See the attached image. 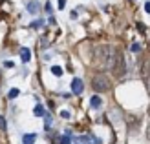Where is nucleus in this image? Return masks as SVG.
Here are the masks:
<instances>
[{
    "label": "nucleus",
    "instance_id": "9d476101",
    "mask_svg": "<svg viewBox=\"0 0 150 144\" xmlns=\"http://www.w3.org/2000/svg\"><path fill=\"white\" fill-rule=\"evenodd\" d=\"M51 73H53L55 77H61V75H62V67L61 66H53V67H51Z\"/></svg>",
    "mask_w": 150,
    "mask_h": 144
},
{
    "label": "nucleus",
    "instance_id": "ddd939ff",
    "mask_svg": "<svg viewBox=\"0 0 150 144\" xmlns=\"http://www.w3.org/2000/svg\"><path fill=\"white\" fill-rule=\"evenodd\" d=\"M29 26H31L33 29H39V27L42 26V22H40V20H37V22H33V24H29Z\"/></svg>",
    "mask_w": 150,
    "mask_h": 144
},
{
    "label": "nucleus",
    "instance_id": "f257e3e1",
    "mask_svg": "<svg viewBox=\"0 0 150 144\" xmlns=\"http://www.w3.org/2000/svg\"><path fill=\"white\" fill-rule=\"evenodd\" d=\"M112 53H114V48H110V46H99L95 49V64L97 66H106L108 67V60L112 57Z\"/></svg>",
    "mask_w": 150,
    "mask_h": 144
},
{
    "label": "nucleus",
    "instance_id": "39448f33",
    "mask_svg": "<svg viewBox=\"0 0 150 144\" xmlns=\"http://www.w3.org/2000/svg\"><path fill=\"white\" fill-rule=\"evenodd\" d=\"M20 57H22V62H29V60H31V51H29V48H22Z\"/></svg>",
    "mask_w": 150,
    "mask_h": 144
},
{
    "label": "nucleus",
    "instance_id": "f3484780",
    "mask_svg": "<svg viewBox=\"0 0 150 144\" xmlns=\"http://www.w3.org/2000/svg\"><path fill=\"white\" fill-rule=\"evenodd\" d=\"M4 66H6V67H13V66H15V64H13V62H11V60H6V62H4Z\"/></svg>",
    "mask_w": 150,
    "mask_h": 144
},
{
    "label": "nucleus",
    "instance_id": "f8f14e48",
    "mask_svg": "<svg viewBox=\"0 0 150 144\" xmlns=\"http://www.w3.org/2000/svg\"><path fill=\"white\" fill-rule=\"evenodd\" d=\"M18 89L17 88H13V89H9V95H7V97H9V98H15V97H18Z\"/></svg>",
    "mask_w": 150,
    "mask_h": 144
},
{
    "label": "nucleus",
    "instance_id": "1a4fd4ad",
    "mask_svg": "<svg viewBox=\"0 0 150 144\" xmlns=\"http://www.w3.org/2000/svg\"><path fill=\"white\" fill-rule=\"evenodd\" d=\"M101 104H103V100H101V97H92V100H90V106L92 108H101Z\"/></svg>",
    "mask_w": 150,
    "mask_h": 144
},
{
    "label": "nucleus",
    "instance_id": "f03ea898",
    "mask_svg": "<svg viewBox=\"0 0 150 144\" xmlns=\"http://www.w3.org/2000/svg\"><path fill=\"white\" fill-rule=\"evenodd\" d=\"M92 88L95 89L97 93L108 91V89H110V80H108V77H106V75H103V73L95 75V77L92 79Z\"/></svg>",
    "mask_w": 150,
    "mask_h": 144
},
{
    "label": "nucleus",
    "instance_id": "20e7f679",
    "mask_svg": "<svg viewBox=\"0 0 150 144\" xmlns=\"http://www.w3.org/2000/svg\"><path fill=\"white\" fill-rule=\"evenodd\" d=\"M82 89H84V84H82V80L81 79H73L71 80V91L75 95H81L82 93Z\"/></svg>",
    "mask_w": 150,
    "mask_h": 144
},
{
    "label": "nucleus",
    "instance_id": "0eeeda50",
    "mask_svg": "<svg viewBox=\"0 0 150 144\" xmlns=\"http://www.w3.org/2000/svg\"><path fill=\"white\" fill-rule=\"evenodd\" d=\"M39 9H40V4L39 2H29L28 4V11L29 13H39Z\"/></svg>",
    "mask_w": 150,
    "mask_h": 144
},
{
    "label": "nucleus",
    "instance_id": "aec40b11",
    "mask_svg": "<svg viewBox=\"0 0 150 144\" xmlns=\"http://www.w3.org/2000/svg\"><path fill=\"white\" fill-rule=\"evenodd\" d=\"M46 11L48 13H53V11H51V4H46Z\"/></svg>",
    "mask_w": 150,
    "mask_h": 144
},
{
    "label": "nucleus",
    "instance_id": "4468645a",
    "mask_svg": "<svg viewBox=\"0 0 150 144\" xmlns=\"http://www.w3.org/2000/svg\"><path fill=\"white\" fill-rule=\"evenodd\" d=\"M0 130H6V119L0 115Z\"/></svg>",
    "mask_w": 150,
    "mask_h": 144
},
{
    "label": "nucleus",
    "instance_id": "9b49d317",
    "mask_svg": "<svg viewBox=\"0 0 150 144\" xmlns=\"http://www.w3.org/2000/svg\"><path fill=\"white\" fill-rule=\"evenodd\" d=\"M37 137L31 133V135H24V144H33V140H35Z\"/></svg>",
    "mask_w": 150,
    "mask_h": 144
},
{
    "label": "nucleus",
    "instance_id": "7ed1b4c3",
    "mask_svg": "<svg viewBox=\"0 0 150 144\" xmlns=\"http://www.w3.org/2000/svg\"><path fill=\"white\" fill-rule=\"evenodd\" d=\"M110 70L114 71L115 77H123V75L126 73V64H125V57H123V53H121V51H115L114 64H112Z\"/></svg>",
    "mask_w": 150,
    "mask_h": 144
},
{
    "label": "nucleus",
    "instance_id": "6e6552de",
    "mask_svg": "<svg viewBox=\"0 0 150 144\" xmlns=\"http://www.w3.org/2000/svg\"><path fill=\"white\" fill-rule=\"evenodd\" d=\"M61 144H71V131H66V135H62L61 139H59Z\"/></svg>",
    "mask_w": 150,
    "mask_h": 144
},
{
    "label": "nucleus",
    "instance_id": "2eb2a0df",
    "mask_svg": "<svg viewBox=\"0 0 150 144\" xmlns=\"http://www.w3.org/2000/svg\"><path fill=\"white\" fill-rule=\"evenodd\" d=\"M57 6H59V9H62V7L66 6V0H57Z\"/></svg>",
    "mask_w": 150,
    "mask_h": 144
},
{
    "label": "nucleus",
    "instance_id": "423d86ee",
    "mask_svg": "<svg viewBox=\"0 0 150 144\" xmlns=\"http://www.w3.org/2000/svg\"><path fill=\"white\" fill-rule=\"evenodd\" d=\"M33 113H35L37 117H44V115H46V110H44V106H42V104H37V106H35V110H33Z\"/></svg>",
    "mask_w": 150,
    "mask_h": 144
},
{
    "label": "nucleus",
    "instance_id": "dca6fc26",
    "mask_svg": "<svg viewBox=\"0 0 150 144\" xmlns=\"http://www.w3.org/2000/svg\"><path fill=\"white\" fill-rule=\"evenodd\" d=\"M132 51H141V46L139 44H132Z\"/></svg>",
    "mask_w": 150,
    "mask_h": 144
},
{
    "label": "nucleus",
    "instance_id": "4be33fe9",
    "mask_svg": "<svg viewBox=\"0 0 150 144\" xmlns=\"http://www.w3.org/2000/svg\"><path fill=\"white\" fill-rule=\"evenodd\" d=\"M148 113H150V108H148Z\"/></svg>",
    "mask_w": 150,
    "mask_h": 144
},
{
    "label": "nucleus",
    "instance_id": "a211bd4d",
    "mask_svg": "<svg viewBox=\"0 0 150 144\" xmlns=\"http://www.w3.org/2000/svg\"><path fill=\"white\" fill-rule=\"evenodd\" d=\"M61 115H62L64 119H70V113H68V111H62V113H61Z\"/></svg>",
    "mask_w": 150,
    "mask_h": 144
},
{
    "label": "nucleus",
    "instance_id": "412c9836",
    "mask_svg": "<svg viewBox=\"0 0 150 144\" xmlns=\"http://www.w3.org/2000/svg\"><path fill=\"white\" fill-rule=\"evenodd\" d=\"M146 89H148V95H150V79L146 80Z\"/></svg>",
    "mask_w": 150,
    "mask_h": 144
},
{
    "label": "nucleus",
    "instance_id": "6ab92c4d",
    "mask_svg": "<svg viewBox=\"0 0 150 144\" xmlns=\"http://www.w3.org/2000/svg\"><path fill=\"white\" fill-rule=\"evenodd\" d=\"M145 11H146V13H150V2H146V4H145Z\"/></svg>",
    "mask_w": 150,
    "mask_h": 144
}]
</instances>
